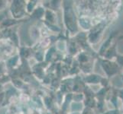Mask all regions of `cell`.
I'll return each mask as SVG.
<instances>
[{"label":"cell","mask_w":123,"mask_h":114,"mask_svg":"<svg viewBox=\"0 0 123 114\" xmlns=\"http://www.w3.org/2000/svg\"><path fill=\"white\" fill-rule=\"evenodd\" d=\"M74 16L72 15V12L70 10H68V14L66 12V21H67V24L69 27V28L74 30Z\"/></svg>","instance_id":"1"},{"label":"cell","mask_w":123,"mask_h":114,"mask_svg":"<svg viewBox=\"0 0 123 114\" xmlns=\"http://www.w3.org/2000/svg\"><path fill=\"white\" fill-rule=\"evenodd\" d=\"M86 80L89 82H94V83H96V81H98L99 80V78H98L96 75H92V76H90V77H89Z\"/></svg>","instance_id":"2"}]
</instances>
